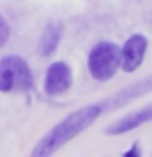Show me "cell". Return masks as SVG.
<instances>
[{
	"label": "cell",
	"instance_id": "cell-9",
	"mask_svg": "<svg viewBox=\"0 0 152 157\" xmlns=\"http://www.w3.org/2000/svg\"><path fill=\"white\" fill-rule=\"evenodd\" d=\"M8 38H10V25H8L7 20L0 15V49L7 44Z\"/></svg>",
	"mask_w": 152,
	"mask_h": 157
},
{
	"label": "cell",
	"instance_id": "cell-6",
	"mask_svg": "<svg viewBox=\"0 0 152 157\" xmlns=\"http://www.w3.org/2000/svg\"><path fill=\"white\" fill-rule=\"evenodd\" d=\"M149 121H152V103L142 106L141 110L127 113L126 116L120 118V120L113 121L111 124H108L105 128V134L120 136V134H124V132H129L132 129H136V128L146 124V123H149Z\"/></svg>",
	"mask_w": 152,
	"mask_h": 157
},
{
	"label": "cell",
	"instance_id": "cell-7",
	"mask_svg": "<svg viewBox=\"0 0 152 157\" xmlns=\"http://www.w3.org/2000/svg\"><path fill=\"white\" fill-rule=\"evenodd\" d=\"M150 90H152V75H149L147 78H144V80H141V82H136L129 87L123 88V90H120L115 97L101 101L103 110L110 111V110H115V108H120V106L124 105V103L134 100V98L144 95V93L150 92Z\"/></svg>",
	"mask_w": 152,
	"mask_h": 157
},
{
	"label": "cell",
	"instance_id": "cell-4",
	"mask_svg": "<svg viewBox=\"0 0 152 157\" xmlns=\"http://www.w3.org/2000/svg\"><path fill=\"white\" fill-rule=\"evenodd\" d=\"M72 85V69L67 62H52L46 71L44 77V90L51 97H59L66 93Z\"/></svg>",
	"mask_w": 152,
	"mask_h": 157
},
{
	"label": "cell",
	"instance_id": "cell-10",
	"mask_svg": "<svg viewBox=\"0 0 152 157\" xmlns=\"http://www.w3.org/2000/svg\"><path fill=\"white\" fill-rule=\"evenodd\" d=\"M123 155H124V157H139V155H141V147H139V144H132L131 149H127Z\"/></svg>",
	"mask_w": 152,
	"mask_h": 157
},
{
	"label": "cell",
	"instance_id": "cell-8",
	"mask_svg": "<svg viewBox=\"0 0 152 157\" xmlns=\"http://www.w3.org/2000/svg\"><path fill=\"white\" fill-rule=\"evenodd\" d=\"M62 31H64V26L61 21H49L46 25V28L43 29L41 33V38H39V54L43 57H49L56 52V49L59 46L62 39Z\"/></svg>",
	"mask_w": 152,
	"mask_h": 157
},
{
	"label": "cell",
	"instance_id": "cell-5",
	"mask_svg": "<svg viewBox=\"0 0 152 157\" xmlns=\"http://www.w3.org/2000/svg\"><path fill=\"white\" fill-rule=\"evenodd\" d=\"M147 38L144 34H132L121 48V69L124 72H134L144 62L147 51Z\"/></svg>",
	"mask_w": 152,
	"mask_h": 157
},
{
	"label": "cell",
	"instance_id": "cell-3",
	"mask_svg": "<svg viewBox=\"0 0 152 157\" xmlns=\"http://www.w3.org/2000/svg\"><path fill=\"white\" fill-rule=\"evenodd\" d=\"M33 87V74L28 62L20 56L0 59V92H26Z\"/></svg>",
	"mask_w": 152,
	"mask_h": 157
},
{
	"label": "cell",
	"instance_id": "cell-2",
	"mask_svg": "<svg viewBox=\"0 0 152 157\" xmlns=\"http://www.w3.org/2000/svg\"><path fill=\"white\" fill-rule=\"evenodd\" d=\"M87 67L95 80H110L121 67V48L110 41H101L95 44L88 54Z\"/></svg>",
	"mask_w": 152,
	"mask_h": 157
},
{
	"label": "cell",
	"instance_id": "cell-1",
	"mask_svg": "<svg viewBox=\"0 0 152 157\" xmlns=\"http://www.w3.org/2000/svg\"><path fill=\"white\" fill-rule=\"evenodd\" d=\"M105 113L101 101L93 103V105H87L83 108H78L69 116H66L61 123H57L46 136L36 144L31 154L34 157H48L59 151L61 147L83 132L88 126H92L93 123L98 120V116Z\"/></svg>",
	"mask_w": 152,
	"mask_h": 157
}]
</instances>
